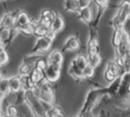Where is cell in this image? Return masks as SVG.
<instances>
[{
    "label": "cell",
    "mask_w": 130,
    "mask_h": 117,
    "mask_svg": "<svg viewBox=\"0 0 130 117\" xmlns=\"http://www.w3.org/2000/svg\"><path fill=\"white\" fill-rule=\"evenodd\" d=\"M115 108L125 116L130 114V76L124 72L120 76V85L117 95L114 97Z\"/></svg>",
    "instance_id": "cell-1"
},
{
    "label": "cell",
    "mask_w": 130,
    "mask_h": 117,
    "mask_svg": "<svg viewBox=\"0 0 130 117\" xmlns=\"http://www.w3.org/2000/svg\"><path fill=\"white\" fill-rule=\"evenodd\" d=\"M108 97L107 87L95 86L87 91L78 117H92V110L103 97Z\"/></svg>",
    "instance_id": "cell-2"
},
{
    "label": "cell",
    "mask_w": 130,
    "mask_h": 117,
    "mask_svg": "<svg viewBox=\"0 0 130 117\" xmlns=\"http://www.w3.org/2000/svg\"><path fill=\"white\" fill-rule=\"evenodd\" d=\"M130 19V1L123 0L119 4L115 16L112 18L111 27L113 29L117 28H124L125 23Z\"/></svg>",
    "instance_id": "cell-3"
},
{
    "label": "cell",
    "mask_w": 130,
    "mask_h": 117,
    "mask_svg": "<svg viewBox=\"0 0 130 117\" xmlns=\"http://www.w3.org/2000/svg\"><path fill=\"white\" fill-rule=\"evenodd\" d=\"M24 102L26 103L34 117H48L42 101L33 91L24 92Z\"/></svg>",
    "instance_id": "cell-4"
},
{
    "label": "cell",
    "mask_w": 130,
    "mask_h": 117,
    "mask_svg": "<svg viewBox=\"0 0 130 117\" xmlns=\"http://www.w3.org/2000/svg\"><path fill=\"white\" fill-rule=\"evenodd\" d=\"M55 37H56V34L52 32L51 30L47 35L37 37L35 43H34V46L31 48L29 54H31V55H44V54L48 53L53 43H54Z\"/></svg>",
    "instance_id": "cell-5"
},
{
    "label": "cell",
    "mask_w": 130,
    "mask_h": 117,
    "mask_svg": "<svg viewBox=\"0 0 130 117\" xmlns=\"http://www.w3.org/2000/svg\"><path fill=\"white\" fill-rule=\"evenodd\" d=\"M33 92L42 101L54 105V90L52 83L44 79L42 82H40L35 87Z\"/></svg>",
    "instance_id": "cell-6"
},
{
    "label": "cell",
    "mask_w": 130,
    "mask_h": 117,
    "mask_svg": "<svg viewBox=\"0 0 130 117\" xmlns=\"http://www.w3.org/2000/svg\"><path fill=\"white\" fill-rule=\"evenodd\" d=\"M124 71L123 69H121L120 67L115 62V61H110L106 64L105 69L103 72V77L104 80L106 82H108L109 84L112 83L113 81H115L118 77H119L121 74H123Z\"/></svg>",
    "instance_id": "cell-7"
},
{
    "label": "cell",
    "mask_w": 130,
    "mask_h": 117,
    "mask_svg": "<svg viewBox=\"0 0 130 117\" xmlns=\"http://www.w3.org/2000/svg\"><path fill=\"white\" fill-rule=\"evenodd\" d=\"M61 68H62V67H58V66L49 64L48 63L46 69L44 70V78H45V80L52 84L57 82L58 79L60 78Z\"/></svg>",
    "instance_id": "cell-8"
},
{
    "label": "cell",
    "mask_w": 130,
    "mask_h": 117,
    "mask_svg": "<svg viewBox=\"0 0 130 117\" xmlns=\"http://www.w3.org/2000/svg\"><path fill=\"white\" fill-rule=\"evenodd\" d=\"M17 35H19V33L15 28L8 29V28H0V44H2L4 48L7 49L8 47L11 46Z\"/></svg>",
    "instance_id": "cell-9"
},
{
    "label": "cell",
    "mask_w": 130,
    "mask_h": 117,
    "mask_svg": "<svg viewBox=\"0 0 130 117\" xmlns=\"http://www.w3.org/2000/svg\"><path fill=\"white\" fill-rule=\"evenodd\" d=\"M116 50V57H119L120 59H122L125 55L130 53V35L127 33V31L125 30L123 34V38L121 40L120 44L115 49Z\"/></svg>",
    "instance_id": "cell-10"
},
{
    "label": "cell",
    "mask_w": 130,
    "mask_h": 117,
    "mask_svg": "<svg viewBox=\"0 0 130 117\" xmlns=\"http://www.w3.org/2000/svg\"><path fill=\"white\" fill-rule=\"evenodd\" d=\"M81 47V42L80 39L77 35H71L67 40L64 42L63 46L61 47V52H75L78 51Z\"/></svg>",
    "instance_id": "cell-11"
},
{
    "label": "cell",
    "mask_w": 130,
    "mask_h": 117,
    "mask_svg": "<svg viewBox=\"0 0 130 117\" xmlns=\"http://www.w3.org/2000/svg\"><path fill=\"white\" fill-rule=\"evenodd\" d=\"M18 11V10H17ZM14 12H6L5 14L0 18V28H15V23H16V13Z\"/></svg>",
    "instance_id": "cell-12"
},
{
    "label": "cell",
    "mask_w": 130,
    "mask_h": 117,
    "mask_svg": "<svg viewBox=\"0 0 130 117\" xmlns=\"http://www.w3.org/2000/svg\"><path fill=\"white\" fill-rule=\"evenodd\" d=\"M46 59H47V62L49 64H54V66H58V67H62L63 60H64L63 53L57 49L50 52Z\"/></svg>",
    "instance_id": "cell-13"
},
{
    "label": "cell",
    "mask_w": 130,
    "mask_h": 117,
    "mask_svg": "<svg viewBox=\"0 0 130 117\" xmlns=\"http://www.w3.org/2000/svg\"><path fill=\"white\" fill-rule=\"evenodd\" d=\"M31 18L29 15L23 10H18L16 13V23H15V29L20 28L22 27H24L31 22Z\"/></svg>",
    "instance_id": "cell-14"
},
{
    "label": "cell",
    "mask_w": 130,
    "mask_h": 117,
    "mask_svg": "<svg viewBox=\"0 0 130 117\" xmlns=\"http://www.w3.org/2000/svg\"><path fill=\"white\" fill-rule=\"evenodd\" d=\"M7 84L9 88V93H18L22 91L21 77L18 74L7 78Z\"/></svg>",
    "instance_id": "cell-15"
},
{
    "label": "cell",
    "mask_w": 130,
    "mask_h": 117,
    "mask_svg": "<svg viewBox=\"0 0 130 117\" xmlns=\"http://www.w3.org/2000/svg\"><path fill=\"white\" fill-rule=\"evenodd\" d=\"M56 16V13L51 9H44L43 11L41 12L39 19L37 20L39 22H41L44 25H47L50 28L51 22H53V20L54 19V17Z\"/></svg>",
    "instance_id": "cell-16"
},
{
    "label": "cell",
    "mask_w": 130,
    "mask_h": 117,
    "mask_svg": "<svg viewBox=\"0 0 130 117\" xmlns=\"http://www.w3.org/2000/svg\"><path fill=\"white\" fill-rule=\"evenodd\" d=\"M64 27L65 22L63 17L61 15H59V14H56V16L54 17L53 22H51V24H50V30L52 32H54V33L57 34L64 28Z\"/></svg>",
    "instance_id": "cell-17"
},
{
    "label": "cell",
    "mask_w": 130,
    "mask_h": 117,
    "mask_svg": "<svg viewBox=\"0 0 130 117\" xmlns=\"http://www.w3.org/2000/svg\"><path fill=\"white\" fill-rule=\"evenodd\" d=\"M77 15H78V19L81 22H83L86 24H88V25L91 23L92 20H93V16H92L91 10H90L89 7L80 9L79 12L77 13Z\"/></svg>",
    "instance_id": "cell-18"
},
{
    "label": "cell",
    "mask_w": 130,
    "mask_h": 117,
    "mask_svg": "<svg viewBox=\"0 0 130 117\" xmlns=\"http://www.w3.org/2000/svg\"><path fill=\"white\" fill-rule=\"evenodd\" d=\"M49 32H50L49 27L42 24L37 20L34 21V32H33V35H35L36 37H41V36L47 35Z\"/></svg>",
    "instance_id": "cell-19"
},
{
    "label": "cell",
    "mask_w": 130,
    "mask_h": 117,
    "mask_svg": "<svg viewBox=\"0 0 130 117\" xmlns=\"http://www.w3.org/2000/svg\"><path fill=\"white\" fill-rule=\"evenodd\" d=\"M68 72L70 74V76L73 79H75L76 81H83V71L81 69H79L76 67V64L74 63V61H71L69 67H68Z\"/></svg>",
    "instance_id": "cell-20"
},
{
    "label": "cell",
    "mask_w": 130,
    "mask_h": 117,
    "mask_svg": "<svg viewBox=\"0 0 130 117\" xmlns=\"http://www.w3.org/2000/svg\"><path fill=\"white\" fill-rule=\"evenodd\" d=\"M125 32V28H117L113 29V35H112V45L116 49L121 42L123 38V34Z\"/></svg>",
    "instance_id": "cell-21"
},
{
    "label": "cell",
    "mask_w": 130,
    "mask_h": 117,
    "mask_svg": "<svg viewBox=\"0 0 130 117\" xmlns=\"http://www.w3.org/2000/svg\"><path fill=\"white\" fill-rule=\"evenodd\" d=\"M63 8L68 13H78L80 10L78 0H64Z\"/></svg>",
    "instance_id": "cell-22"
},
{
    "label": "cell",
    "mask_w": 130,
    "mask_h": 117,
    "mask_svg": "<svg viewBox=\"0 0 130 117\" xmlns=\"http://www.w3.org/2000/svg\"><path fill=\"white\" fill-rule=\"evenodd\" d=\"M29 78L31 79L33 83L35 84V86H37L40 82H42L44 79V71L42 70H39L37 68H33L31 70V72L28 74Z\"/></svg>",
    "instance_id": "cell-23"
},
{
    "label": "cell",
    "mask_w": 130,
    "mask_h": 117,
    "mask_svg": "<svg viewBox=\"0 0 130 117\" xmlns=\"http://www.w3.org/2000/svg\"><path fill=\"white\" fill-rule=\"evenodd\" d=\"M72 61H74V63L76 64V67H78L79 69H81L82 71H83V69L88 64L87 56L84 55V54H79V55H77Z\"/></svg>",
    "instance_id": "cell-24"
},
{
    "label": "cell",
    "mask_w": 130,
    "mask_h": 117,
    "mask_svg": "<svg viewBox=\"0 0 130 117\" xmlns=\"http://www.w3.org/2000/svg\"><path fill=\"white\" fill-rule=\"evenodd\" d=\"M34 67L30 64H28L26 62H23L22 61L21 64L19 66V68H18V75L19 76H25V75H28L29 73L31 72Z\"/></svg>",
    "instance_id": "cell-25"
},
{
    "label": "cell",
    "mask_w": 130,
    "mask_h": 117,
    "mask_svg": "<svg viewBox=\"0 0 130 117\" xmlns=\"http://www.w3.org/2000/svg\"><path fill=\"white\" fill-rule=\"evenodd\" d=\"M87 62L89 66L94 67L95 69L97 68L101 63V56L100 54H93V55H87Z\"/></svg>",
    "instance_id": "cell-26"
},
{
    "label": "cell",
    "mask_w": 130,
    "mask_h": 117,
    "mask_svg": "<svg viewBox=\"0 0 130 117\" xmlns=\"http://www.w3.org/2000/svg\"><path fill=\"white\" fill-rule=\"evenodd\" d=\"M48 66V62H47V59L43 56V55H40L38 57V59L36 60L35 63H34V68H37L39 70H42L44 71L46 69V67Z\"/></svg>",
    "instance_id": "cell-27"
},
{
    "label": "cell",
    "mask_w": 130,
    "mask_h": 117,
    "mask_svg": "<svg viewBox=\"0 0 130 117\" xmlns=\"http://www.w3.org/2000/svg\"><path fill=\"white\" fill-rule=\"evenodd\" d=\"M95 68L92 67L91 66L87 64V67L83 69V79L86 80V79H90L91 77L94 76V73H95Z\"/></svg>",
    "instance_id": "cell-28"
},
{
    "label": "cell",
    "mask_w": 130,
    "mask_h": 117,
    "mask_svg": "<svg viewBox=\"0 0 130 117\" xmlns=\"http://www.w3.org/2000/svg\"><path fill=\"white\" fill-rule=\"evenodd\" d=\"M9 61H10V56H9L7 50L1 51L0 52V68L2 67H5L6 64H8Z\"/></svg>",
    "instance_id": "cell-29"
},
{
    "label": "cell",
    "mask_w": 130,
    "mask_h": 117,
    "mask_svg": "<svg viewBox=\"0 0 130 117\" xmlns=\"http://www.w3.org/2000/svg\"><path fill=\"white\" fill-rule=\"evenodd\" d=\"M109 1L110 0H93V2L96 5L101 8H105V9H107V7L109 6Z\"/></svg>",
    "instance_id": "cell-30"
},
{
    "label": "cell",
    "mask_w": 130,
    "mask_h": 117,
    "mask_svg": "<svg viewBox=\"0 0 130 117\" xmlns=\"http://www.w3.org/2000/svg\"><path fill=\"white\" fill-rule=\"evenodd\" d=\"M92 1H93V0H78V2H79V6H80V9L89 7L90 4L92 3Z\"/></svg>",
    "instance_id": "cell-31"
},
{
    "label": "cell",
    "mask_w": 130,
    "mask_h": 117,
    "mask_svg": "<svg viewBox=\"0 0 130 117\" xmlns=\"http://www.w3.org/2000/svg\"><path fill=\"white\" fill-rule=\"evenodd\" d=\"M5 77H3V74H2V71H1V69H0V83L2 82V80L4 79Z\"/></svg>",
    "instance_id": "cell-32"
},
{
    "label": "cell",
    "mask_w": 130,
    "mask_h": 117,
    "mask_svg": "<svg viewBox=\"0 0 130 117\" xmlns=\"http://www.w3.org/2000/svg\"><path fill=\"white\" fill-rule=\"evenodd\" d=\"M0 2H2L3 5H6V3L8 2V0H0Z\"/></svg>",
    "instance_id": "cell-33"
},
{
    "label": "cell",
    "mask_w": 130,
    "mask_h": 117,
    "mask_svg": "<svg viewBox=\"0 0 130 117\" xmlns=\"http://www.w3.org/2000/svg\"><path fill=\"white\" fill-rule=\"evenodd\" d=\"M125 72H127V73H128V74H129V76H130V69H129V70H128V71H125Z\"/></svg>",
    "instance_id": "cell-34"
},
{
    "label": "cell",
    "mask_w": 130,
    "mask_h": 117,
    "mask_svg": "<svg viewBox=\"0 0 130 117\" xmlns=\"http://www.w3.org/2000/svg\"><path fill=\"white\" fill-rule=\"evenodd\" d=\"M0 117H1V110H0Z\"/></svg>",
    "instance_id": "cell-35"
},
{
    "label": "cell",
    "mask_w": 130,
    "mask_h": 117,
    "mask_svg": "<svg viewBox=\"0 0 130 117\" xmlns=\"http://www.w3.org/2000/svg\"><path fill=\"white\" fill-rule=\"evenodd\" d=\"M76 117H78V116H76Z\"/></svg>",
    "instance_id": "cell-36"
}]
</instances>
